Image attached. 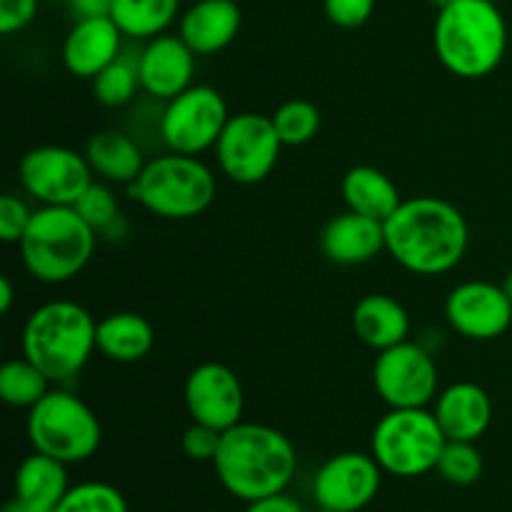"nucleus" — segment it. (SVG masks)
Here are the masks:
<instances>
[{
	"mask_svg": "<svg viewBox=\"0 0 512 512\" xmlns=\"http://www.w3.org/2000/svg\"><path fill=\"white\" fill-rule=\"evenodd\" d=\"M383 225L385 253L413 275H445L468 253V220L450 200L435 195L405 198Z\"/></svg>",
	"mask_w": 512,
	"mask_h": 512,
	"instance_id": "1",
	"label": "nucleus"
},
{
	"mask_svg": "<svg viewBox=\"0 0 512 512\" xmlns=\"http://www.w3.org/2000/svg\"><path fill=\"white\" fill-rule=\"evenodd\" d=\"M213 468L233 498L253 503L288 490L298 470V450L283 430L243 420L223 433Z\"/></svg>",
	"mask_w": 512,
	"mask_h": 512,
	"instance_id": "2",
	"label": "nucleus"
},
{
	"mask_svg": "<svg viewBox=\"0 0 512 512\" xmlns=\"http://www.w3.org/2000/svg\"><path fill=\"white\" fill-rule=\"evenodd\" d=\"M433 48L440 65L463 80L488 78L508 50V23L493 0H455L438 10Z\"/></svg>",
	"mask_w": 512,
	"mask_h": 512,
	"instance_id": "3",
	"label": "nucleus"
},
{
	"mask_svg": "<svg viewBox=\"0 0 512 512\" xmlns=\"http://www.w3.org/2000/svg\"><path fill=\"white\" fill-rule=\"evenodd\" d=\"M98 320L75 300H50L28 315L20 335V348L55 385L83 373L93 353Z\"/></svg>",
	"mask_w": 512,
	"mask_h": 512,
	"instance_id": "4",
	"label": "nucleus"
},
{
	"mask_svg": "<svg viewBox=\"0 0 512 512\" xmlns=\"http://www.w3.org/2000/svg\"><path fill=\"white\" fill-rule=\"evenodd\" d=\"M95 243L98 233L73 205H40L18 248L25 270L38 283L60 285L88 268Z\"/></svg>",
	"mask_w": 512,
	"mask_h": 512,
	"instance_id": "5",
	"label": "nucleus"
},
{
	"mask_svg": "<svg viewBox=\"0 0 512 512\" xmlns=\"http://www.w3.org/2000/svg\"><path fill=\"white\" fill-rule=\"evenodd\" d=\"M130 198L163 220H190L203 215L218 195V178L198 155L168 150L145 163L130 185Z\"/></svg>",
	"mask_w": 512,
	"mask_h": 512,
	"instance_id": "6",
	"label": "nucleus"
},
{
	"mask_svg": "<svg viewBox=\"0 0 512 512\" xmlns=\"http://www.w3.org/2000/svg\"><path fill=\"white\" fill-rule=\"evenodd\" d=\"M28 440L33 450L65 465L85 463L103 443V425L80 395L53 388L28 410Z\"/></svg>",
	"mask_w": 512,
	"mask_h": 512,
	"instance_id": "7",
	"label": "nucleus"
},
{
	"mask_svg": "<svg viewBox=\"0 0 512 512\" xmlns=\"http://www.w3.org/2000/svg\"><path fill=\"white\" fill-rule=\"evenodd\" d=\"M445 438L438 418L428 408H390L375 423L370 455L383 473L395 478H420L433 473L443 453Z\"/></svg>",
	"mask_w": 512,
	"mask_h": 512,
	"instance_id": "8",
	"label": "nucleus"
},
{
	"mask_svg": "<svg viewBox=\"0 0 512 512\" xmlns=\"http://www.w3.org/2000/svg\"><path fill=\"white\" fill-rule=\"evenodd\" d=\"M230 120V110L220 90L213 85H190L160 113L158 133L168 150L180 155H198L215 150Z\"/></svg>",
	"mask_w": 512,
	"mask_h": 512,
	"instance_id": "9",
	"label": "nucleus"
},
{
	"mask_svg": "<svg viewBox=\"0 0 512 512\" xmlns=\"http://www.w3.org/2000/svg\"><path fill=\"white\" fill-rule=\"evenodd\" d=\"M283 148L270 115L238 113L230 115L215 143V160L220 173L233 183L258 185L273 173Z\"/></svg>",
	"mask_w": 512,
	"mask_h": 512,
	"instance_id": "10",
	"label": "nucleus"
},
{
	"mask_svg": "<svg viewBox=\"0 0 512 512\" xmlns=\"http://www.w3.org/2000/svg\"><path fill=\"white\" fill-rule=\"evenodd\" d=\"M373 388L388 408H428L440 393L438 363L425 345L403 340L378 353Z\"/></svg>",
	"mask_w": 512,
	"mask_h": 512,
	"instance_id": "11",
	"label": "nucleus"
},
{
	"mask_svg": "<svg viewBox=\"0 0 512 512\" xmlns=\"http://www.w3.org/2000/svg\"><path fill=\"white\" fill-rule=\"evenodd\" d=\"M18 175L40 205H75L95 178L85 153L68 145H35L20 158Z\"/></svg>",
	"mask_w": 512,
	"mask_h": 512,
	"instance_id": "12",
	"label": "nucleus"
},
{
	"mask_svg": "<svg viewBox=\"0 0 512 512\" xmlns=\"http://www.w3.org/2000/svg\"><path fill=\"white\" fill-rule=\"evenodd\" d=\"M383 468L370 453H338L325 460L313 478V498L318 508L330 512H360L380 493Z\"/></svg>",
	"mask_w": 512,
	"mask_h": 512,
	"instance_id": "13",
	"label": "nucleus"
},
{
	"mask_svg": "<svg viewBox=\"0 0 512 512\" xmlns=\"http://www.w3.org/2000/svg\"><path fill=\"white\" fill-rule=\"evenodd\" d=\"M445 320L463 338L475 343L498 340L512 325V300L503 285L465 280L445 298Z\"/></svg>",
	"mask_w": 512,
	"mask_h": 512,
	"instance_id": "14",
	"label": "nucleus"
},
{
	"mask_svg": "<svg viewBox=\"0 0 512 512\" xmlns=\"http://www.w3.org/2000/svg\"><path fill=\"white\" fill-rule=\"evenodd\" d=\"M183 395L193 423L208 425L220 433L243 423L245 390L235 370H230L228 365L215 360L195 365L185 380Z\"/></svg>",
	"mask_w": 512,
	"mask_h": 512,
	"instance_id": "15",
	"label": "nucleus"
},
{
	"mask_svg": "<svg viewBox=\"0 0 512 512\" xmlns=\"http://www.w3.org/2000/svg\"><path fill=\"white\" fill-rule=\"evenodd\" d=\"M195 58L198 55L180 35H158L138 53L140 85L150 98L168 103L193 85Z\"/></svg>",
	"mask_w": 512,
	"mask_h": 512,
	"instance_id": "16",
	"label": "nucleus"
},
{
	"mask_svg": "<svg viewBox=\"0 0 512 512\" xmlns=\"http://www.w3.org/2000/svg\"><path fill=\"white\" fill-rule=\"evenodd\" d=\"M123 38L113 18L75 20L60 48L65 70L75 78L93 80L123 55Z\"/></svg>",
	"mask_w": 512,
	"mask_h": 512,
	"instance_id": "17",
	"label": "nucleus"
},
{
	"mask_svg": "<svg viewBox=\"0 0 512 512\" xmlns=\"http://www.w3.org/2000/svg\"><path fill=\"white\" fill-rule=\"evenodd\" d=\"M433 413L445 438L478 443L493 423V400L483 385L460 380L440 390L433 403Z\"/></svg>",
	"mask_w": 512,
	"mask_h": 512,
	"instance_id": "18",
	"label": "nucleus"
},
{
	"mask_svg": "<svg viewBox=\"0 0 512 512\" xmlns=\"http://www.w3.org/2000/svg\"><path fill=\"white\" fill-rule=\"evenodd\" d=\"M320 250L335 265H365L385 253V225L368 215L345 210L320 230Z\"/></svg>",
	"mask_w": 512,
	"mask_h": 512,
	"instance_id": "19",
	"label": "nucleus"
},
{
	"mask_svg": "<svg viewBox=\"0 0 512 512\" xmlns=\"http://www.w3.org/2000/svg\"><path fill=\"white\" fill-rule=\"evenodd\" d=\"M240 25L243 13L235 0H195L180 15L178 35L195 55H215L238 38Z\"/></svg>",
	"mask_w": 512,
	"mask_h": 512,
	"instance_id": "20",
	"label": "nucleus"
},
{
	"mask_svg": "<svg viewBox=\"0 0 512 512\" xmlns=\"http://www.w3.org/2000/svg\"><path fill=\"white\" fill-rule=\"evenodd\" d=\"M353 333L363 345L373 350L393 348V345L410 340V313L400 300L388 293H368L355 303L350 315Z\"/></svg>",
	"mask_w": 512,
	"mask_h": 512,
	"instance_id": "21",
	"label": "nucleus"
},
{
	"mask_svg": "<svg viewBox=\"0 0 512 512\" xmlns=\"http://www.w3.org/2000/svg\"><path fill=\"white\" fill-rule=\"evenodd\" d=\"M85 158H88L93 175L113 185H130L138 180L145 168V155L138 140L120 130H100L85 145Z\"/></svg>",
	"mask_w": 512,
	"mask_h": 512,
	"instance_id": "22",
	"label": "nucleus"
},
{
	"mask_svg": "<svg viewBox=\"0 0 512 512\" xmlns=\"http://www.w3.org/2000/svg\"><path fill=\"white\" fill-rule=\"evenodd\" d=\"M95 345H98V353L110 363H138L153 350L155 330L145 315L118 310L98 320Z\"/></svg>",
	"mask_w": 512,
	"mask_h": 512,
	"instance_id": "23",
	"label": "nucleus"
},
{
	"mask_svg": "<svg viewBox=\"0 0 512 512\" xmlns=\"http://www.w3.org/2000/svg\"><path fill=\"white\" fill-rule=\"evenodd\" d=\"M340 193H343L348 210L368 215V218L380 220V223H385L405 200L400 195L398 185L393 183V178L380 168H373V165L350 168L345 173L343 183H340Z\"/></svg>",
	"mask_w": 512,
	"mask_h": 512,
	"instance_id": "24",
	"label": "nucleus"
},
{
	"mask_svg": "<svg viewBox=\"0 0 512 512\" xmlns=\"http://www.w3.org/2000/svg\"><path fill=\"white\" fill-rule=\"evenodd\" d=\"M68 490V465L50 458V455L38 453V450H33V455H28L15 470L13 495L28 500V503L55 510Z\"/></svg>",
	"mask_w": 512,
	"mask_h": 512,
	"instance_id": "25",
	"label": "nucleus"
},
{
	"mask_svg": "<svg viewBox=\"0 0 512 512\" xmlns=\"http://www.w3.org/2000/svg\"><path fill=\"white\" fill-rule=\"evenodd\" d=\"M110 18L130 40H153L180 18V0H115Z\"/></svg>",
	"mask_w": 512,
	"mask_h": 512,
	"instance_id": "26",
	"label": "nucleus"
},
{
	"mask_svg": "<svg viewBox=\"0 0 512 512\" xmlns=\"http://www.w3.org/2000/svg\"><path fill=\"white\" fill-rule=\"evenodd\" d=\"M53 385V380L25 355L5 360L0 368V398L10 408L30 410L53 390Z\"/></svg>",
	"mask_w": 512,
	"mask_h": 512,
	"instance_id": "27",
	"label": "nucleus"
},
{
	"mask_svg": "<svg viewBox=\"0 0 512 512\" xmlns=\"http://www.w3.org/2000/svg\"><path fill=\"white\" fill-rule=\"evenodd\" d=\"M93 95L105 108H123L143 90L140 85L138 53H123L105 70H100L93 80Z\"/></svg>",
	"mask_w": 512,
	"mask_h": 512,
	"instance_id": "28",
	"label": "nucleus"
},
{
	"mask_svg": "<svg viewBox=\"0 0 512 512\" xmlns=\"http://www.w3.org/2000/svg\"><path fill=\"white\" fill-rule=\"evenodd\" d=\"M270 118H273L275 133L288 148L310 143L320 133V125H323V115H320L318 105L303 98H293L283 103L280 108H275Z\"/></svg>",
	"mask_w": 512,
	"mask_h": 512,
	"instance_id": "29",
	"label": "nucleus"
},
{
	"mask_svg": "<svg viewBox=\"0 0 512 512\" xmlns=\"http://www.w3.org/2000/svg\"><path fill=\"white\" fill-rule=\"evenodd\" d=\"M73 208L78 210L80 218H83L95 233L105 235V238H115V235H118V228L125 225L118 198H115V193L108 188L105 180H100V183L93 180Z\"/></svg>",
	"mask_w": 512,
	"mask_h": 512,
	"instance_id": "30",
	"label": "nucleus"
},
{
	"mask_svg": "<svg viewBox=\"0 0 512 512\" xmlns=\"http://www.w3.org/2000/svg\"><path fill=\"white\" fill-rule=\"evenodd\" d=\"M483 468L485 460L478 445L468 443V440H448L438 465H435V473L455 488H468V485L478 483Z\"/></svg>",
	"mask_w": 512,
	"mask_h": 512,
	"instance_id": "31",
	"label": "nucleus"
},
{
	"mask_svg": "<svg viewBox=\"0 0 512 512\" xmlns=\"http://www.w3.org/2000/svg\"><path fill=\"white\" fill-rule=\"evenodd\" d=\"M55 512H130L128 500L115 485L100 480L70 485Z\"/></svg>",
	"mask_w": 512,
	"mask_h": 512,
	"instance_id": "32",
	"label": "nucleus"
},
{
	"mask_svg": "<svg viewBox=\"0 0 512 512\" xmlns=\"http://www.w3.org/2000/svg\"><path fill=\"white\" fill-rule=\"evenodd\" d=\"M33 213L35 210H30L23 198L5 193L0 198V240L8 245H18L33 220Z\"/></svg>",
	"mask_w": 512,
	"mask_h": 512,
	"instance_id": "33",
	"label": "nucleus"
},
{
	"mask_svg": "<svg viewBox=\"0 0 512 512\" xmlns=\"http://www.w3.org/2000/svg\"><path fill=\"white\" fill-rule=\"evenodd\" d=\"M220 440H223V433L215 428H208V425L193 423L180 438V448L195 463H213L215 455L220 450Z\"/></svg>",
	"mask_w": 512,
	"mask_h": 512,
	"instance_id": "34",
	"label": "nucleus"
},
{
	"mask_svg": "<svg viewBox=\"0 0 512 512\" xmlns=\"http://www.w3.org/2000/svg\"><path fill=\"white\" fill-rule=\"evenodd\" d=\"M323 8L330 23L353 30L368 23L375 13V0H323Z\"/></svg>",
	"mask_w": 512,
	"mask_h": 512,
	"instance_id": "35",
	"label": "nucleus"
},
{
	"mask_svg": "<svg viewBox=\"0 0 512 512\" xmlns=\"http://www.w3.org/2000/svg\"><path fill=\"white\" fill-rule=\"evenodd\" d=\"M35 15H38V0H0V33H20L33 23Z\"/></svg>",
	"mask_w": 512,
	"mask_h": 512,
	"instance_id": "36",
	"label": "nucleus"
},
{
	"mask_svg": "<svg viewBox=\"0 0 512 512\" xmlns=\"http://www.w3.org/2000/svg\"><path fill=\"white\" fill-rule=\"evenodd\" d=\"M245 512H305L303 505L298 503L295 498H290L288 493H278V495H268V498H260L248 503Z\"/></svg>",
	"mask_w": 512,
	"mask_h": 512,
	"instance_id": "37",
	"label": "nucleus"
},
{
	"mask_svg": "<svg viewBox=\"0 0 512 512\" xmlns=\"http://www.w3.org/2000/svg\"><path fill=\"white\" fill-rule=\"evenodd\" d=\"M115 0H68L70 13L75 15V20L85 18H110L113 13Z\"/></svg>",
	"mask_w": 512,
	"mask_h": 512,
	"instance_id": "38",
	"label": "nucleus"
},
{
	"mask_svg": "<svg viewBox=\"0 0 512 512\" xmlns=\"http://www.w3.org/2000/svg\"><path fill=\"white\" fill-rule=\"evenodd\" d=\"M15 303V285L8 273L0 275V315H8Z\"/></svg>",
	"mask_w": 512,
	"mask_h": 512,
	"instance_id": "39",
	"label": "nucleus"
},
{
	"mask_svg": "<svg viewBox=\"0 0 512 512\" xmlns=\"http://www.w3.org/2000/svg\"><path fill=\"white\" fill-rule=\"evenodd\" d=\"M3 512H55V510L53 508H43V505L28 503V500L13 495V498H10L8 503L3 505Z\"/></svg>",
	"mask_w": 512,
	"mask_h": 512,
	"instance_id": "40",
	"label": "nucleus"
},
{
	"mask_svg": "<svg viewBox=\"0 0 512 512\" xmlns=\"http://www.w3.org/2000/svg\"><path fill=\"white\" fill-rule=\"evenodd\" d=\"M503 288H505V293H508V298L512 300V270L508 275H505V280H503Z\"/></svg>",
	"mask_w": 512,
	"mask_h": 512,
	"instance_id": "41",
	"label": "nucleus"
},
{
	"mask_svg": "<svg viewBox=\"0 0 512 512\" xmlns=\"http://www.w3.org/2000/svg\"><path fill=\"white\" fill-rule=\"evenodd\" d=\"M430 3L435 5V8H445V5H450V3H455V0H430Z\"/></svg>",
	"mask_w": 512,
	"mask_h": 512,
	"instance_id": "42",
	"label": "nucleus"
},
{
	"mask_svg": "<svg viewBox=\"0 0 512 512\" xmlns=\"http://www.w3.org/2000/svg\"><path fill=\"white\" fill-rule=\"evenodd\" d=\"M318 512H330V510H323V508H318Z\"/></svg>",
	"mask_w": 512,
	"mask_h": 512,
	"instance_id": "43",
	"label": "nucleus"
}]
</instances>
